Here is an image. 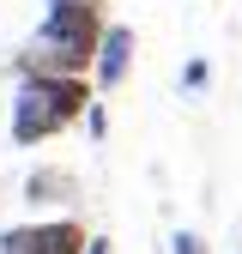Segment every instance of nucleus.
Listing matches in <instances>:
<instances>
[{
    "label": "nucleus",
    "mask_w": 242,
    "mask_h": 254,
    "mask_svg": "<svg viewBox=\"0 0 242 254\" xmlns=\"http://www.w3.org/2000/svg\"><path fill=\"white\" fill-rule=\"evenodd\" d=\"M79 121L91 127V139H103V133H109V115H103V103H91V109H85Z\"/></svg>",
    "instance_id": "6e6552de"
},
{
    "label": "nucleus",
    "mask_w": 242,
    "mask_h": 254,
    "mask_svg": "<svg viewBox=\"0 0 242 254\" xmlns=\"http://www.w3.org/2000/svg\"><path fill=\"white\" fill-rule=\"evenodd\" d=\"M103 24H109V18H103V0H49L30 55H18V79H24V73L91 79V61H97Z\"/></svg>",
    "instance_id": "f257e3e1"
},
{
    "label": "nucleus",
    "mask_w": 242,
    "mask_h": 254,
    "mask_svg": "<svg viewBox=\"0 0 242 254\" xmlns=\"http://www.w3.org/2000/svg\"><path fill=\"white\" fill-rule=\"evenodd\" d=\"M206 79H212L206 61H188V67H182V91H206Z\"/></svg>",
    "instance_id": "423d86ee"
},
{
    "label": "nucleus",
    "mask_w": 242,
    "mask_h": 254,
    "mask_svg": "<svg viewBox=\"0 0 242 254\" xmlns=\"http://www.w3.org/2000/svg\"><path fill=\"white\" fill-rule=\"evenodd\" d=\"M133 24H103V43H97V61H91V91H121L133 73Z\"/></svg>",
    "instance_id": "20e7f679"
},
{
    "label": "nucleus",
    "mask_w": 242,
    "mask_h": 254,
    "mask_svg": "<svg viewBox=\"0 0 242 254\" xmlns=\"http://www.w3.org/2000/svg\"><path fill=\"white\" fill-rule=\"evenodd\" d=\"M85 254H109V236H91V242H85Z\"/></svg>",
    "instance_id": "1a4fd4ad"
},
{
    "label": "nucleus",
    "mask_w": 242,
    "mask_h": 254,
    "mask_svg": "<svg viewBox=\"0 0 242 254\" xmlns=\"http://www.w3.org/2000/svg\"><path fill=\"white\" fill-rule=\"evenodd\" d=\"M91 230L79 218H30V224L0 230V254H85Z\"/></svg>",
    "instance_id": "7ed1b4c3"
},
{
    "label": "nucleus",
    "mask_w": 242,
    "mask_h": 254,
    "mask_svg": "<svg viewBox=\"0 0 242 254\" xmlns=\"http://www.w3.org/2000/svg\"><path fill=\"white\" fill-rule=\"evenodd\" d=\"M97 103L91 79H67V73H24L12 91V145H43L60 139L67 127Z\"/></svg>",
    "instance_id": "f03ea898"
},
{
    "label": "nucleus",
    "mask_w": 242,
    "mask_h": 254,
    "mask_svg": "<svg viewBox=\"0 0 242 254\" xmlns=\"http://www.w3.org/2000/svg\"><path fill=\"white\" fill-rule=\"evenodd\" d=\"M170 254H206V236H200V230H176Z\"/></svg>",
    "instance_id": "0eeeda50"
},
{
    "label": "nucleus",
    "mask_w": 242,
    "mask_h": 254,
    "mask_svg": "<svg viewBox=\"0 0 242 254\" xmlns=\"http://www.w3.org/2000/svg\"><path fill=\"white\" fill-rule=\"evenodd\" d=\"M73 194H79V182L67 170H55V164L49 170H30V182H24V200L30 206H60V200H73Z\"/></svg>",
    "instance_id": "39448f33"
}]
</instances>
